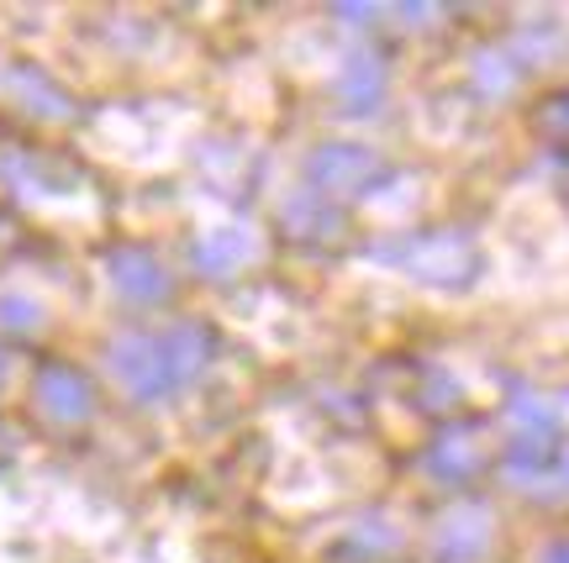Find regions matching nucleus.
<instances>
[{"label":"nucleus","mask_w":569,"mask_h":563,"mask_svg":"<svg viewBox=\"0 0 569 563\" xmlns=\"http://www.w3.org/2000/svg\"><path fill=\"white\" fill-rule=\"evenodd\" d=\"M375 259L401 263L411 280L438 284V290H465V284L486 269L480 248H475L465 232H453V227H443V232H411V238L380 242V248H375Z\"/></svg>","instance_id":"f257e3e1"},{"label":"nucleus","mask_w":569,"mask_h":563,"mask_svg":"<svg viewBox=\"0 0 569 563\" xmlns=\"http://www.w3.org/2000/svg\"><path fill=\"white\" fill-rule=\"evenodd\" d=\"M306 180H311V195L322 201H359L386 184V159L365 142H322L306 159Z\"/></svg>","instance_id":"f03ea898"},{"label":"nucleus","mask_w":569,"mask_h":563,"mask_svg":"<svg viewBox=\"0 0 569 563\" xmlns=\"http://www.w3.org/2000/svg\"><path fill=\"white\" fill-rule=\"evenodd\" d=\"M32 401H38V411L48 416V422L80 426V422L96 416V384L84 380L74 363L48 359L38 374H32Z\"/></svg>","instance_id":"7ed1b4c3"},{"label":"nucleus","mask_w":569,"mask_h":563,"mask_svg":"<svg viewBox=\"0 0 569 563\" xmlns=\"http://www.w3.org/2000/svg\"><path fill=\"white\" fill-rule=\"evenodd\" d=\"M106 363H111V374L122 380V390L132 401H163V395H169L159 338H148V332H122V338H111V348H106Z\"/></svg>","instance_id":"20e7f679"},{"label":"nucleus","mask_w":569,"mask_h":563,"mask_svg":"<svg viewBox=\"0 0 569 563\" xmlns=\"http://www.w3.org/2000/svg\"><path fill=\"white\" fill-rule=\"evenodd\" d=\"M490 553V511L486 505H453L438 532H432V559L438 563H480Z\"/></svg>","instance_id":"39448f33"},{"label":"nucleus","mask_w":569,"mask_h":563,"mask_svg":"<svg viewBox=\"0 0 569 563\" xmlns=\"http://www.w3.org/2000/svg\"><path fill=\"white\" fill-rule=\"evenodd\" d=\"M106 274L122 290V301H132V305H159L163 295H169V269H163L148 248H138V242L111 248V253H106Z\"/></svg>","instance_id":"423d86ee"},{"label":"nucleus","mask_w":569,"mask_h":563,"mask_svg":"<svg viewBox=\"0 0 569 563\" xmlns=\"http://www.w3.org/2000/svg\"><path fill=\"white\" fill-rule=\"evenodd\" d=\"M159 353H163L169 390H180V384H190L206 369V363H211V353H217V338H211L201 322H174L159 338Z\"/></svg>","instance_id":"0eeeda50"},{"label":"nucleus","mask_w":569,"mask_h":563,"mask_svg":"<svg viewBox=\"0 0 569 563\" xmlns=\"http://www.w3.org/2000/svg\"><path fill=\"white\" fill-rule=\"evenodd\" d=\"M480 463H486V448H480V432H475V426H448V432H438V443L427 448V474L438 484L475 480Z\"/></svg>","instance_id":"6e6552de"},{"label":"nucleus","mask_w":569,"mask_h":563,"mask_svg":"<svg viewBox=\"0 0 569 563\" xmlns=\"http://www.w3.org/2000/svg\"><path fill=\"white\" fill-rule=\"evenodd\" d=\"M553 459H559V432H511L501 474L517 490H538V480L553 474Z\"/></svg>","instance_id":"1a4fd4ad"},{"label":"nucleus","mask_w":569,"mask_h":563,"mask_svg":"<svg viewBox=\"0 0 569 563\" xmlns=\"http://www.w3.org/2000/svg\"><path fill=\"white\" fill-rule=\"evenodd\" d=\"M338 101L353 117H375L380 111V101H386V63H380V53H369V48L348 53L343 69H338Z\"/></svg>","instance_id":"9d476101"},{"label":"nucleus","mask_w":569,"mask_h":563,"mask_svg":"<svg viewBox=\"0 0 569 563\" xmlns=\"http://www.w3.org/2000/svg\"><path fill=\"white\" fill-rule=\"evenodd\" d=\"M259 253V242L248 227H217V232H206L196 242V269H201L206 280H232L238 269H248Z\"/></svg>","instance_id":"9b49d317"},{"label":"nucleus","mask_w":569,"mask_h":563,"mask_svg":"<svg viewBox=\"0 0 569 563\" xmlns=\"http://www.w3.org/2000/svg\"><path fill=\"white\" fill-rule=\"evenodd\" d=\"M284 227H290V238H306V242H327L338 238V211L322 205V195H296V201H284Z\"/></svg>","instance_id":"f8f14e48"},{"label":"nucleus","mask_w":569,"mask_h":563,"mask_svg":"<svg viewBox=\"0 0 569 563\" xmlns=\"http://www.w3.org/2000/svg\"><path fill=\"white\" fill-rule=\"evenodd\" d=\"M528 127H532V138L543 142V148H559V153H569V90H553V95H543V101L528 111Z\"/></svg>","instance_id":"ddd939ff"},{"label":"nucleus","mask_w":569,"mask_h":563,"mask_svg":"<svg viewBox=\"0 0 569 563\" xmlns=\"http://www.w3.org/2000/svg\"><path fill=\"white\" fill-rule=\"evenodd\" d=\"M11 84H17L21 95H27V105H32L38 117H53V121L74 117V105H69V95H63V90H53V84L42 80L38 69H17V74H11Z\"/></svg>","instance_id":"4468645a"},{"label":"nucleus","mask_w":569,"mask_h":563,"mask_svg":"<svg viewBox=\"0 0 569 563\" xmlns=\"http://www.w3.org/2000/svg\"><path fill=\"white\" fill-rule=\"evenodd\" d=\"M42 322V311L27 295H0V326H17V332H32Z\"/></svg>","instance_id":"2eb2a0df"},{"label":"nucleus","mask_w":569,"mask_h":563,"mask_svg":"<svg viewBox=\"0 0 569 563\" xmlns=\"http://www.w3.org/2000/svg\"><path fill=\"white\" fill-rule=\"evenodd\" d=\"M511 74H517V69H511V63H501V53H480V59H475V80L486 84V90H496V95L511 84Z\"/></svg>","instance_id":"dca6fc26"},{"label":"nucleus","mask_w":569,"mask_h":563,"mask_svg":"<svg viewBox=\"0 0 569 563\" xmlns=\"http://www.w3.org/2000/svg\"><path fill=\"white\" fill-rule=\"evenodd\" d=\"M338 17H343V21H353V27H365V21H375V17H380V6H338Z\"/></svg>","instance_id":"f3484780"},{"label":"nucleus","mask_w":569,"mask_h":563,"mask_svg":"<svg viewBox=\"0 0 569 563\" xmlns=\"http://www.w3.org/2000/svg\"><path fill=\"white\" fill-rule=\"evenodd\" d=\"M538 563H569V537H553V543L538 553Z\"/></svg>","instance_id":"a211bd4d"},{"label":"nucleus","mask_w":569,"mask_h":563,"mask_svg":"<svg viewBox=\"0 0 569 563\" xmlns=\"http://www.w3.org/2000/svg\"><path fill=\"white\" fill-rule=\"evenodd\" d=\"M553 474L569 484V438H559V459H553Z\"/></svg>","instance_id":"6ab92c4d"}]
</instances>
